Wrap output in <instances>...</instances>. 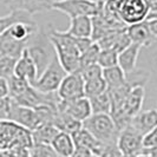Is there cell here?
I'll use <instances>...</instances> for the list:
<instances>
[{
  "mask_svg": "<svg viewBox=\"0 0 157 157\" xmlns=\"http://www.w3.org/2000/svg\"><path fill=\"white\" fill-rule=\"evenodd\" d=\"M47 37L55 48V53L64 70L75 72L79 70L80 52L76 45V38L69 34L66 31H58L50 26Z\"/></svg>",
  "mask_w": 157,
  "mask_h": 157,
  "instance_id": "6da1fadb",
  "label": "cell"
},
{
  "mask_svg": "<svg viewBox=\"0 0 157 157\" xmlns=\"http://www.w3.org/2000/svg\"><path fill=\"white\" fill-rule=\"evenodd\" d=\"M83 126L104 144H117L118 129L110 113H92L83 122Z\"/></svg>",
  "mask_w": 157,
  "mask_h": 157,
  "instance_id": "7a4b0ae2",
  "label": "cell"
},
{
  "mask_svg": "<svg viewBox=\"0 0 157 157\" xmlns=\"http://www.w3.org/2000/svg\"><path fill=\"white\" fill-rule=\"evenodd\" d=\"M66 73L67 72L64 70L55 53V56L46 65V67L41 71L37 80L33 83V86L41 92H55L58 90Z\"/></svg>",
  "mask_w": 157,
  "mask_h": 157,
  "instance_id": "3957f363",
  "label": "cell"
},
{
  "mask_svg": "<svg viewBox=\"0 0 157 157\" xmlns=\"http://www.w3.org/2000/svg\"><path fill=\"white\" fill-rule=\"evenodd\" d=\"M103 4H96L90 0H63L53 4V10H57L64 14L73 18L79 16L98 14L102 11Z\"/></svg>",
  "mask_w": 157,
  "mask_h": 157,
  "instance_id": "277c9868",
  "label": "cell"
},
{
  "mask_svg": "<svg viewBox=\"0 0 157 157\" xmlns=\"http://www.w3.org/2000/svg\"><path fill=\"white\" fill-rule=\"evenodd\" d=\"M143 138L144 136L130 124L122 129L117 140V147L122 156H140L143 149Z\"/></svg>",
  "mask_w": 157,
  "mask_h": 157,
  "instance_id": "5b68a950",
  "label": "cell"
},
{
  "mask_svg": "<svg viewBox=\"0 0 157 157\" xmlns=\"http://www.w3.org/2000/svg\"><path fill=\"white\" fill-rule=\"evenodd\" d=\"M84 85L85 82L79 71L69 72L63 78L60 85L57 90V94L60 99H75L84 97Z\"/></svg>",
  "mask_w": 157,
  "mask_h": 157,
  "instance_id": "8992f818",
  "label": "cell"
},
{
  "mask_svg": "<svg viewBox=\"0 0 157 157\" xmlns=\"http://www.w3.org/2000/svg\"><path fill=\"white\" fill-rule=\"evenodd\" d=\"M149 5L145 0H123L119 10V19L128 25L145 20Z\"/></svg>",
  "mask_w": 157,
  "mask_h": 157,
  "instance_id": "52a82bcc",
  "label": "cell"
},
{
  "mask_svg": "<svg viewBox=\"0 0 157 157\" xmlns=\"http://www.w3.org/2000/svg\"><path fill=\"white\" fill-rule=\"evenodd\" d=\"M12 99V98H11ZM8 119L17 123L18 125L23 126L27 130H34L37 126L41 125L39 117L37 115V111L33 108L29 106H23L19 105L12 101L11 104V110H10V116Z\"/></svg>",
  "mask_w": 157,
  "mask_h": 157,
  "instance_id": "ba28073f",
  "label": "cell"
},
{
  "mask_svg": "<svg viewBox=\"0 0 157 157\" xmlns=\"http://www.w3.org/2000/svg\"><path fill=\"white\" fill-rule=\"evenodd\" d=\"M57 110L66 112L67 115H70L80 122H84L87 117L92 115L90 101L85 96L75 98V99H69V101L60 99L57 105Z\"/></svg>",
  "mask_w": 157,
  "mask_h": 157,
  "instance_id": "9c48e42d",
  "label": "cell"
},
{
  "mask_svg": "<svg viewBox=\"0 0 157 157\" xmlns=\"http://www.w3.org/2000/svg\"><path fill=\"white\" fill-rule=\"evenodd\" d=\"M10 10H24L34 16L53 10V0H4Z\"/></svg>",
  "mask_w": 157,
  "mask_h": 157,
  "instance_id": "30bf717a",
  "label": "cell"
},
{
  "mask_svg": "<svg viewBox=\"0 0 157 157\" xmlns=\"http://www.w3.org/2000/svg\"><path fill=\"white\" fill-rule=\"evenodd\" d=\"M14 76L29 80L32 85L39 76L37 65L32 59L26 47L23 51V53L20 55V57L17 59L16 66H14Z\"/></svg>",
  "mask_w": 157,
  "mask_h": 157,
  "instance_id": "8fae6325",
  "label": "cell"
},
{
  "mask_svg": "<svg viewBox=\"0 0 157 157\" xmlns=\"http://www.w3.org/2000/svg\"><path fill=\"white\" fill-rule=\"evenodd\" d=\"M144 97H145L144 86H142V85L134 86L129 91V94H126L125 99L122 104V106L119 108V110L123 111L128 117L132 118L135 115H137L142 110Z\"/></svg>",
  "mask_w": 157,
  "mask_h": 157,
  "instance_id": "7c38bea8",
  "label": "cell"
},
{
  "mask_svg": "<svg viewBox=\"0 0 157 157\" xmlns=\"http://www.w3.org/2000/svg\"><path fill=\"white\" fill-rule=\"evenodd\" d=\"M126 33L131 40V43L140 44L142 47L150 46L156 40V38L154 37V34L150 31L148 20H142L140 23L128 25Z\"/></svg>",
  "mask_w": 157,
  "mask_h": 157,
  "instance_id": "4fadbf2b",
  "label": "cell"
},
{
  "mask_svg": "<svg viewBox=\"0 0 157 157\" xmlns=\"http://www.w3.org/2000/svg\"><path fill=\"white\" fill-rule=\"evenodd\" d=\"M96 43L99 45L101 48H111V50H115L117 52H121L123 48H125L131 43V40L126 33L125 27L122 30H116V31L108 33L106 36L102 37Z\"/></svg>",
  "mask_w": 157,
  "mask_h": 157,
  "instance_id": "5bb4252c",
  "label": "cell"
},
{
  "mask_svg": "<svg viewBox=\"0 0 157 157\" xmlns=\"http://www.w3.org/2000/svg\"><path fill=\"white\" fill-rule=\"evenodd\" d=\"M130 125L135 128L143 136L157 126V109L140 111L130 121Z\"/></svg>",
  "mask_w": 157,
  "mask_h": 157,
  "instance_id": "9a60e30c",
  "label": "cell"
},
{
  "mask_svg": "<svg viewBox=\"0 0 157 157\" xmlns=\"http://www.w3.org/2000/svg\"><path fill=\"white\" fill-rule=\"evenodd\" d=\"M141 48L140 44L130 43L125 48L118 52V65L125 73H129L137 67V59Z\"/></svg>",
  "mask_w": 157,
  "mask_h": 157,
  "instance_id": "2e32d148",
  "label": "cell"
},
{
  "mask_svg": "<svg viewBox=\"0 0 157 157\" xmlns=\"http://www.w3.org/2000/svg\"><path fill=\"white\" fill-rule=\"evenodd\" d=\"M66 32L75 38H91L92 17L79 16L70 18V26Z\"/></svg>",
  "mask_w": 157,
  "mask_h": 157,
  "instance_id": "e0dca14e",
  "label": "cell"
},
{
  "mask_svg": "<svg viewBox=\"0 0 157 157\" xmlns=\"http://www.w3.org/2000/svg\"><path fill=\"white\" fill-rule=\"evenodd\" d=\"M17 23H27L37 25L32 14L24 10H11L7 16L0 17V34Z\"/></svg>",
  "mask_w": 157,
  "mask_h": 157,
  "instance_id": "ac0fdd59",
  "label": "cell"
},
{
  "mask_svg": "<svg viewBox=\"0 0 157 157\" xmlns=\"http://www.w3.org/2000/svg\"><path fill=\"white\" fill-rule=\"evenodd\" d=\"M51 145L56 151L57 156L69 157L72 156L75 151V141L72 138V135L65 131H59L55 136V138L51 142Z\"/></svg>",
  "mask_w": 157,
  "mask_h": 157,
  "instance_id": "d6986e66",
  "label": "cell"
},
{
  "mask_svg": "<svg viewBox=\"0 0 157 157\" xmlns=\"http://www.w3.org/2000/svg\"><path fill=\"white\" fill-rule=\"evenodd\" d=\"M29 43L11 38L6 33L0 34V56H10L19 58Z\"/></svg>",
  "mask_w": 157,
  "mask_h": 157,
  "instance_id": "ffe728a7",
  "label": "cell"
},
{
  "mask_svg": "<svg viewBox=\"0 0 157 157\" xmlns=\"http://www.w3.org/2000/svg\"><path fill=\"white\" fill-rule=\"evenodd\" d=\"M52 124L59 131H65V132H69V134L72 135L73 132H76L78 129H80L83 126V122L73 118L72 116L67 115L66 112L57 110Z\"/></svg>",
  "mask_w": 157,
  "mask_h": 157,
  "instance_id": "44dd1931",
  "label": "cell"
},
{
  "mask_svg": "<svg viewBox=\"0 0 157 157\" xmlns=\"http://www.w3.org/2000/svg\"><path fill=\"white\" fill-rule=\"evenodd\" d=\"M72 138L75 141V145H80V147L89 148L94 152V156L97 155V151L99 150V148L102 147L103 144L98 140H96L94 137V135L91 134L89 130H86L84 126H82L76 132H73Z\"/></svg>",
  "mask_w": 157,
  "mask_h": 157,
  "instance_id": "7402d4cb",
  "label": "cell"
},
{
  "mask_svg": "<svg viewBox=\"0 0 157 157\" xmlns=\"http://www.w3.org/2000/svg\"><path fill=\"white\" fill-rule=\"evenodd\" d=\"M59 132V130L53 124H41L37 126L34 130H32V141L33 144L36 143H45L51 144L55 136Z\"/></svg>",
  "mask_w": 157,
  "mask_h": 157,
  "instance_id": "603a6c76",
  "label": "cell"
},
{
  "mask_svg": "<svg viewBox=\"0 0 157 157\" xmlns=\"http://www.w3.org/2000/svg\"><path fill=\"white\" fill-rule=\"evenodd\" d=\"M103 78L108 87L121 86L126 82V73L121 69L119 65H115L103 69Z\"/></svg>",
  "mask_w": 157,
  "mask_h": 157,
  "instance_id": "cb8c5ba5",
  "label": "cell"
},
{
  "mask_svg": "<svg viewBox=\"0 0 157 157\" xmlns=\"http://www.w3.org/2000/svg\"><path fill=\"white\" fill-rule=\"evenodd\" d=\"M90 105L92 113H110L111 112V101L108 91L90 97Z\"/></svg>",
  "mask_w": 157,
  "mask_h": 157,
  "instance_id": "d4e9b609",
  "label": "cell"
},
{
  "mask_svg": "<svg viewBox=\"0 0 157 157\" xmlns=\"http://www.w3.org/2000/svg\"><path fill=\"white\" fill-rule=\"evenodd\" d=\"M106 89H108V85L103 77L86 80L85 85H84V96L90 98V97H94V96H97V94L106 91Z\"/></svg>",
  "mask_w": 157,
  "mask_h": 157,
  "instance_id": "484cf974",
  "label": "cell"
},
{
  "mask_svg": "<svg viewBox=\"0 0 157 157\" xmlns=\"http://www.w3.org/2000/svg\"><path fill=\"white\" fill-rule=\"evenodd\" d=\"M101 52V47L99 45L94 41L91 44V46L87 47L86 50L80 53V59H79V69L83 67V66H86L90 64H94L98 62V56Z\"/></svg>",
  "mask_w": 157,
  "mask_h": 157,
  "instance_id": "4316f807",
  "label": "cell"
},
{
  "mask_svg": "<svg viewBox=\"0 0 157 157\" xmlns=\"http://www.w3.org/2000/svg\"><path fill=\"white\" fill-rule=\"evenodd\" d=\"M7 80H8V86H10V97L11 98H14L17 96L21 94L27 87L32 85L29 80L19 78V77H17L14 75L11 76Z\"/></svg>",
  "mask_w": 157,
  "mask_h": 157,
  "instance_id": "83f0119b",
  "label": "cell"
},
{
  "mask_svg": "<svg viewBox=\"0 0 157 157\" xmlns=\"http://www.w3.org/2000/svg\"><path fill=\"white\" fill-rule=\"evenodd\" d=\"M97 63L99 64L103 69L118 65V52L115 50H111V48H101Z\"/></svg>",
  "mask_w": 157,
  "mask_h": 157,
  "instance_id": "f1b7e54d",
  "label": "cell"
},
{
  "mask_svg": "<svg viewBox=\"0 0 157 157\" xmlns=\"http://www.w3.org/2000/svg\"><path fill=\"white\" fill-rule=\"evenodd\" d=\"M17 59L18 58L10 56H0V77L8 79L11 76L14 75Z\"/></svg>",
  "mask_w": 157,
  "mask_h": 157,
  "instance_id": "f546056e",
  "label": "cell"
},
{
  "mask_svg": "<svg viewBox=\"0 0 157 157\" xmlns=\"http://www.w3.org/2000/svg\"><path fill=\"white\" fill-rule=\"evenodd\" d=\"M78 71L80 72V75H82V77L84 79V82L103 77V67L98 63L90 64V65H86V66H83V67H80Z\"/></svg>",
  "mask_w": 157,
  "mask_h": 157,
  "instance_id": "4dcf8cb0",
  "label": "cell"
},
{
  "mask_svg": "<svg viewBox=\"0 0 157 157\" xmlns=\"http://www.w3.org/2000/svg\"><path fill=\"white\" fill-rule=\"evenodd\" d=\"M30 155L31 156H39V157H53L57 156L56 151L53 150L51 144L45 143H36L30 148Z\"/></svg>",
  "mask_w": 157,
  "mask_h": 157,
  "instance_id": "1f68e13d",
  "label": "cell"
},
{
  "mask_svg": "<svg viewBox=\"0 0 157 157\" xmlns=\"http://www.w3.org/2000/svg\"><path fill=\"white\" fill-rule=\"evenodd\" d=\"M12 99L11 97L0 98V119H8Z\"/></svg>",
  "mask_w": 157,
  "mask_h": 157,
  "instance_id": "d6a6232c",
  "label": "cell"
},
{
  "mask_svg": "<svg viewBox=\"0 0 157 157\" xmlns=\"http://www.w3.org/2000/svg\"><path fill=\"white\" fill-rule=\"evenodd\" d=\"M157 145V126L144 136L143 138V147H152Z\"/></svg>",
  "mask_w": 157,
  "mask_h": 157,
  "instance_id": "836d02e7",
  "label": "cell"
},
{
  "mask_svg": "<svg viewBox=\"0 0 157 157\" xmlns=\"http://www.w3.org/2000/svg\"><path fill=\"white\" fill-rule=\"evenodd\" d=\"M72 156H76V157H90V156H94V152L89 149V148L80 147V145H76V148H75V151H73Z\"/></svg>",
  "mask_w": 157,
  "mask_h": 157,
  "instance_id": "e575fe53",
  "label": "cell"
},
{
  "mask_svg": "<svg viewBox=\"0 0 157 157\" xmlns=\"http://www.w3.org/2000/svg\"><path fill=\"white\" fill-rule=\"evenodd\" d=\"M6 97H10L8 80L6 78L0 77V98H6Z\"/></svg>",
  "mask_w": 157,
  "mask_h": 157,
  "instance_id": "d590c367",
  "label": "cell"
},
{
  "mask_svg": "<svg viewBox=\"0 0 157 157\" xmlns=\"http://www.w3.org/2000/svg\"><path fill=\"white\" fill-rule=\"evenodd\" d=\"M140 156H152L157 157V145L152 147H143Z\"/></svg>",
  "mask_w": 157,
  "mask_h": 157,
  "instance_id": "8d00e7d4",
  "label": "cell"
},
{
  "mask_svg": "<svg viewBox=\"0 0 157 157\" xmlns=\"http://www.w3.org/2000/svg\"><path fill=\"white\" fill-rule=\"evenodd\" d=\"M145 19L147 20H149V19H157V0H155L149 6V11H148V14H147Z\"/></svg>",
  "mask_w": 157,
  "mask_h": 157,
  "instance_id": "74e56055",
  "label": "cell"
},
{
  "mask_svg": "<svg viewBox=\"0 0 157 157\" xmlns=\"http://www.w3.org/2000/svg\"><path fill=\"white\" fill-rule=\"evenodd\" d=\"M145 20H147V19H145ZM148 25H149L150 31L154 34V37L157 38V19H149V20H148Z\"/></svg>",
  "mask_w": 157,
  "mask_h": 157,
  "instance_id": "f35d334b",
  "label": "cell"
},
{
  "mask_svg": "<svg viewBox=\"0 0 157 157\" xmlns=\"http://www.w3.org/2000/svg\"><path fill=\"white\" fill-rule=\"evenodd\" d=\"M145 1H147V4H148V5H151V4H152V2H154V1H155V0H145Z\"/></svg>",
  "mask_w": 157,
  "mask_h": 157,
  "instance_id": "ab89813d",
  "label": "cell"
},
{
  "mask_svg": "<svg viewBox=\"0 0 157 157\" xmlns=\"http://www.w3.org/2000/svg\"><path fill=\"white\" fill-rule=\"evenodd\" d=\"M55 2H58V1H63V0H53Z\"/></svg>",
  "mask_w": 157,
  "mask_h": 157,
  "instance_id": "60d3db41",
  "label": "cell"
}]
</instances>
